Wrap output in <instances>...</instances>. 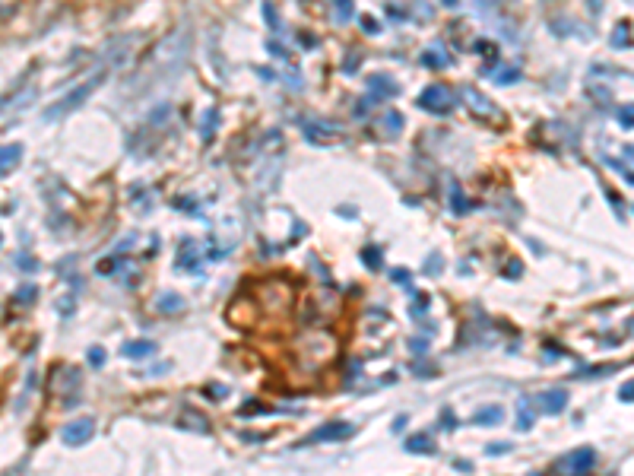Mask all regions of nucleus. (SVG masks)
<instances>
[{"instance_id": "obj_23", "label": "nucleus", "mask_w": 634, "mask_h": 476, "mask_svg": "<svg viewBox=\"0 0 634 476\" xmlns=\"http://www.w3.org/2000/svg\"><path fill=\"white\" fill-rule=\"evenodd\" d=\"M628 35H631V32H628V22H625V26H619V29H615L612 45H615V48H628V45H631V42H628Z\"/></svg>"}, {"instance_id": "obj_1", "label": "nucleus", "mask_w": 634, "mask_h": 476, "mask_svg": "<svg viewBox=\"0 0 634 476\" xmlns=\"http://www.w3.org/2000/svg\"><path fill=\"white\" fill-rule=\"evenodd\" d=\"M101 79H105V67H101V70L95 73L92 79H86V83H79L76 89H70V93H67L60 102L48 105V109H44V121H58V118H64V115H70V111H76L79 105H83V102H86L89 95H92L95 89L101 86Z\"/></svg>"}, {"instance_id": "obj_24", "label": "nucleus", "mask_w": 634, "mask_h": 476, "mask_svg": "<svg viewBox=\"0 0 634 476\" xmlns=\"http://www.w3.org/2000/svg\"><path fill=\"white\" fill-rule=\"evenodd\" d=\"M89 362H92V365H101V362H105V349L92 347V349H89Z\"/></svg>"}, {"instance_id": "obj_28", "label": "nucleus", "mask_w": 634, "mask_h": 476, "mask_svg": "<svg viewBox=\"0 0 634 476\" xmlns=\"http://www.w3.org/2000/svg\"><path fill=\"white\" fill-rule=\"evenodd\" d=\"M209 394H213V400H222L225 397V384H213V388H206Z\"/></svg>"}, {"instance_id": "obj_25", "label": "nucleus", "mask_w": 634, "mask_h": 476, "mask_svg": "<svg viewBox=\"0 0 634 476\" xmlns=\"http://www.w3.org/2000/svg\"><path fill=\"white\" fill-rule=\"evenodd\" d=\"M619 124L625 130H631V105H625V109H621V115H619Z\"/></svg>"}, {"instance_id": "obj_20", "label": "nucleus", "mask_w": 634, "mask_h": 476, "mask_svg": "<svg viewBox=\"0 0 634 476\" xmlns=\"http://www.w3.org/2000/svg\"><path fill=\"white\" fill-rule=\"evenodd\" d=\"M466 102H473L476 109H479V111H485V115H498V111H495V105H489V102H485L482 95L476 93V89H469V93H466Z\"/></svg>"}, {"instance_id": "obj_15", "label": "nucleus", "mask_w": 634, "mask_h": 476, "mask_svg": "<svg viewBox=\"0 0 634 476\" xmlns=\"http://www.w3.org/2000/svg\"><path fill=\"white\" fill-rule=\"evenodd\" d=\"M422 64L425 67H432V70H438V67H447V54L441 48H428V51H422Z\"/></svg>"}, {"instance_id": "obj_7", "label": "nucleus", "mask_w": 634, "mask_h": 476, "mask_svg": "<svg viewBox=\"0 0 634 476\" xmlns=\"http://www.w3.org/2000/svg\"><path fill=\"white\" fill-rule=\"evenodd\" d=\"M596 467V451L593 447H577V451H571L564 461H558V470H568V473H590V470Z\"/></svg>"}, {"instance_id": "obj_31", "label": "nucleus", "mask_w": 634, "mask_h": 476, "mask_svg": "<svg viewBox=\"0 0 634 476\" xmlns=\"http://www.w3.org/2000/svg\"><path fill=\"white\" fill-rule=\"evenodd\" d=\"M361 26H365V32H377V22L375 19H361Z\"/></svg>"}, {"instance_id": "obj_9", "label": "nucleus", "mask_w": 634, "mask_h": 476, "mask_svg": "<svg viewBox=\"0 0 634 476\" xmlns=\"http://www.w3.org/2000/svg\"><path fill=\"white\" fill-rule=\"evenodd\" d=\"M368 86L375 89L368 102H375V99H390V95L400 93V86H396V83H393L390 77H384V73H375V77H368Z\"/></svg>"}, {"instance_id": "obj_13", "label": "nucleus", "mask_w": 634, "mask_h": 476, "mask_svg": "<svg viewBox=\"0 0 634 476\" xmlns=\"http://www.w3.org/2000/svg\"><path fill=\"white\" fill-rule=\"evenodd\" d=\"M188 264H190V273H197L200 270V254H197V245L194 241H184V248H181V257H178V270H188Z\"/></svg>"}, {"instance_id": "obj_18", "label": "nucleus", "mask_w": 634, "mask_h": 476, "mask_svg": "<svg viewBox=\"0 0 634 476\" xmlns=\"http://www.w3.org/2000/svg\"><path fill=\"white\" fill-rule=\"evenodd\" d=\"M517 429H520V432H530V429H533V413H530L526 400L520 404V410H517Z\"/></svg>"}, {"instance_id": "obj_2", "label": "nucleus", "mask_w": 634, "mask_h": 476, "mask_svg": "<svg viewBox=\"0 0 634 476\" xmlns=\"http://www.w3.org/2000/svg\"><path fill=\"white\" fill-rule=\"evenodd\" d=\"M298 353L308 356L311 368H320L327 359H333V353H336V340H333L330 333H311V337H304L302 343H298Z\"/></svg>"}, {"instance_id": "obj_27", "label": "nucleus", "mask_w": 634, "mask_h": 476, "mask_svg": "<svg viewBox=\"0 0 634 476\" xmlns=\"http://www.w3.org/2000/svg\"><path fill=\"white\" fill-rule=\"evenodd\" d=\"M520 77V70H505V73H498V83H511V79H517Z\"/></svg>"}, {"instance_id": "obj_26", "label": "nucleus", "mask_w": 634, "mask_h": 476, "mask_svg": "<svg viewBox=\"0 0 634 476\" xmlns=\"http://www.w3.org/2000/svg\"><path fill=\"white\" fill-rule=\"evenodd\" d=\"M631 394H634V384H631V381H625V388L619 390V397H621V400H625V404H631V400H634Z\"/></svg>"}, {"instance_id": "obj_3", "label": "nucleus", "mask_w": 634, "mask_h": 476, "mask_svg": "<svg viewBox=\"0 0 634 476\" xmlns=\"http://www.w3.org/2000/svg\"><path fill=\"white\" fill-rule=\"evenodd\" d=\"M416 105L422 111H428V115H447V111H454V105H457V95L450 93L447 86H428L425 93L418 95L416 99Z\"/></svg>"}, {"instance_id": "obj_5", "label": "nucleus", "mask_w": 634, "mask_h": 476, "mask_svg": "<svg viewBox=\"0 0 634 476\" xmlns=\"http://www.w3.org/2000/svg\"><path fill=\"white\" fill-rule=\"evenodd\" d=\"M95 435V419L83 416V419H73V422H67L64 429H60V441H64L67 447H79L86 445L89 438Z\"/></svg>"}, {"instance_id": "obj_14", "label": "nucleus", "mask_w": 634, "mask_h": 476, "mask_svg": "<svg viewBox=\"0 0 634 476\" xmlns=\"http://www.w3.org/2000/svg\"><path fill=\"white\" fill-rule=\"evenodd\" d=\"M156 308H158V311H165V315H172V311H181V308H184V299L174 296V292H162V296H158V302H156Z\"/></svg>"}, {"instance_id": "obj_8", "label": "nucleus", "mask_w": 634, "mask_h": 476, "mask_svg": "<svg viewBox=\"0 0 634 476\" xmlns=\"http://www.w3.org/2000/svg\"><path fill=\"white\" fill-rule=\"evenodd\" d=\"M536 406H539V413H546V416H558V413L568 406V390L564 388L542 390V394H536Z\"/></svg>"}, {"instance_id": "obj_10", "label": "nucleus", "mask_w": 634, "mask_h": 476, "mask_svg": "<svg viewBox=\"0 0 634 476\" xmlns=\"http://www.w3.org/2000/svg\"><path fill=\"white\" fill-rule=\"evenodd\" d=\"M19 159H22V146H19V143L0 146V175L13 172V168L19 166Z\"/></svg>"}, {"instance_id": "obj_6", "label": "nucleus", "mask_w": 634, "mask_h": 476, "mask_svg": "<svg viewBox=\"0 0 634 476\" xmlns=\"http://www.w3.org/2000/svg\"><path fill=\"white\" fill-rule=\"evenodd\" d=\"M352 432H355L352 422H343V419H336V422H327V426L314 429V432L304 438V445H320V441H343V438H349Z\"/></svg>"}, {"instance_id": "obj_34", "label": "nucleus", "mask_w": 634, "mask_h": 476, "mask_svg": "<svg viewBox=\"0 0 634 476\" xmlns=\"http://www.w3.org/2000/svg\"><path fill=\"white\" fill-rule=\"evenodd\" d=\"M444 3H447V7H454V3H457V0H444Z\"/></svg>"}, {"instance_id": "obj_16", "label": "nucleus", "mask_w": 634, "mask_h": 476, "mask_svg": "<svg viewBox=\"0 0 634 476\" xmlns=\"http://www.w3.org/2000/svg\"><path fill=\"white\" fill-rule=\"evenodd\" d=\"M406 451H412V454H432V438L428 435H412V438H406Z\"/></svg>"}, {"instance_id": "obj_19", "label": "nucleus", "mask_w": 634, "mask_h": 476, "mask_svg": "<svg viewBox=\"0 0 634 476\" xmlns=\"http://www.w3.org/2000/svg\"><path fill=\"white\" fill-rule=\"evenodd\" d=\"M384 130H387V134H400V130H403V115H400V111H387V115H384Z\"/></svg>"}, {"instance_id": "obj_4", "label": "nucleus", "mask_w": 634, "mask_h": 476, "mask_svg": "<svg viewBox=\"0 0 634 476\" xmlns=\"http://www.w3.org/2000/svg\"><path fill=\"white\" fill-rule=\"evenodd\" d=\"M304 137L314 146H336V143H346V130L333 121H311L304 124Z\"/></svg>"}, {"instance_id": "obj_33", "label": "nucleus", "mask_w": 634, "mask_h": 476, "mask_svg": "<svg viewBox=\"0 0 634 476\" xmlns=\"http://www.w3.org/2000/svg\"><path fill=\"white\" fill-rule=\"evenodd\" d=\"M390 276H393V280H396V283H406V280H409V276H406V273H403V270H396V273H390Z\"/></svg>"}, {"instance_id": "obj_17", "label": "nucleus", "mask_w": 634, "mask_h": 476, "mask_svg": "<svg viewBox=\"0 0 634 476\" xmlns=\"http://www.w3.org/2000/svg\"><path fill=\"white\" fill-rule=\"evenodd\" d=\"M361 260H365V264H368V267H371V270H381V264H384V254H381V248L368 245L365 251H361Z\"/></svg>"}, {"instance_id": "obj_11", "label": "nucleus", "mask_w": 634, "mask_h": 476, "mask_svg": "<svg viewBox=\"0 0 634 476\" xmlns=\"http://www.w3.org/2000/svg\"><path fill=\"white\" fill-rule=\"evenodd\" d=\"M121 353L127 356V359H146V356L156 353V343L152 340H130V343H124Z\"/></svg>"}, {"instance_id": "obj_22", "label": "nucleus", "mask_w": 634, "mask_h": 476, "mask_svg": "<svg viewBox=\"0 0 634 476\" xmlns=\"http://www.w3.org/2000/svg\"><path fill=\"white\" fill-rule=\"evenodd\" d=\"M450 207H454V213H469V203L463 200L460 188H454V194H450Z\"/></svg>"}, {"instance_id": "obj_21", "label": "nucleus", "mask_w": 634, "mask_h": 476, "mask_svg": "<svg viewBox=\"0 0 634 476\" xmlns=\"http://www.w3.org/2000/svg\"><path fill=\"white\" fill-rule=\"evenodd\" d=\"M352 19V0H336V22Z\"/></svg>"}, {"instance_id": "obj_32", "label": "nucleus", "mask_w": 634, "mask_h": 476, "mask_svg": "<svg viewBox=\"0 0 634 476\" xmlns=\"http://www.w3.org/2000/svg\"><path fill=\"white\" fill-rule=\"evenodd\" d=\"M403 429H406V416H400V419L393 422V432H403Z\"/></svg>"}, {"instance_id": "obj_29", "label": "nucleus", "mask_w": 634, "mask_h": 476, "mask_svg": "<svg viewBox=\"0 0 634 476\" xmlns=\"http://www.w3.org/2000/svg\"><path fill=\"white\" fill-rule=\"evenodd\" d=\"M507 447H511V445H505V441H501V445H489V447H485V454H505Z\"/></svg>"}, {"instance_id": "obj_30", "label": "nucleus", "mask_w": 634, "mask_h": 476, "mask_svg": "<svg viewBox=\"0 0 634 476\" xmlns=\"http://www.w3.org/2000/svg\"><path fill=\"white\" fill-rule=\"evenodd\" d=\"M32 296H35V289H32V286H26V289L19 292V299H22V302H32Z\"/></svg>"}, {"instance_id": "obj_12", "label": "nucleus", "mask_w": 634, "mask_h": 476, "mask_svg": "<svg viewBox=\"0 0 634 476\" xmlns=\"http://www.w3.org/2000/svg\"><path fill=\"white\" fill-rule=\"evenodd\" d=\"M476 426H501L505 422V410L501 406H482V410L473 416Z\"/></svg>"}]
</instances>
